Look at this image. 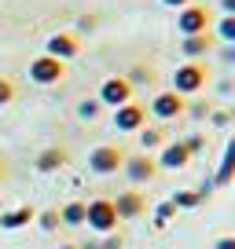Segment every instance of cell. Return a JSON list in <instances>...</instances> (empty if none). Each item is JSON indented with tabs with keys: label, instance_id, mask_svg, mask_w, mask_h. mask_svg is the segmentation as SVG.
Masks as SVG:
<instances>
[{
	"label": "cell",
	"instance_id": "obj_15",
	"mask_svg": "<svg viewBox=\"0 0 235 249\" xmlns=\"http://www.w3.org/2000/svg\"><path fill=\"white\" fill-rule=\"evenodd\" d=\"M66 161H70V150L66 147H44L33 165H37V172H59Z\"/></svg>",
	"mask_w": 235,
	"mask_h": 249
},
{
	"label": "cell",
	"instance_id": "obj_3",
	"mask_svg": "<svg viewBox=\"0 0 235 249\" xmlns=\"http://www.w3.org/2000/svg\"><path fill=\"white\" fill-rule=\"evenodd\" d=\"M184 110H188V99H184V95H176L173 88H165V92H158L155 99H151L147 114L155 117L158 124H165V121H173V117H180Z\"/></svg>",
	"mask_w": 235,
	"mask_h": 249
},
{
	"label": "cell",
	"instance_id": "obj_28",
	"mask_svg": "<svg viewBox=\"0 0 235 249\" xmlns=\"http://www.w3.org/2000/svg\"><path fill=\"white\" fill-rule=\"evenodd\" d=\"M210 121L217 128H224V124H232V110H210Z\"/></svg>",
	"mask_w": 235,
	"mask_h": 249
},
{
	"label": "cell",
	"instance_id": "obj_22",
	"mask_svg": "<svg viewBox=\"0 0 235 249\" xmlns=\"http://www.w3.org/2000/svg\"><path fill=\"white\" fill-rule=\"evenodd\" d=\"M173 216H176V205H173V202H158V209H155V227L162 231Z\"/></svg>",
	"mask_w": 235,
	"mask_h": 249
},
{
	"label": "cell",
	"instance_id": "obj_31",
	"mask_svg": "<svg viewBox=\"0 0 235 249\" xmlns=\"http://www.w3.org/2000/svg\"><path fill=\"white\" fill-rule=\"evenodd\" d=\"M220 11H224V15H235V0H220Z\"/></svg>",
	"mask_w": 235,
	"mask_h": 249
},
{
	"label": "cell",
	"instance_id": "obj_17",
	"mask_svg": "<svg viewBox=\"0 0 235 249\" xmlns=\"http://www.w3.org/2000/svg\"><path fill=\"white\" fill-rule=\"evenodd\" d=\"M140 143H143V150H162L165 147V128L162 124H143L140 128Z\"/></svg>",
	"mask_w": 235,
	"mask_h": 249
},
{
	"label": "cell",
	"instance_id": "obj_8",
	"mask_svg": "<svg viewBox=\"0 0 235 249\" xmlns=\"http://www.w3.org/2000/svg\"><path fill=\"white\" fill-rule=\"evenodd\" d=\"M99 103L103 107H125V103H133V81L129 77H107L99 85Z\"/></svg>",
	"mask_w": 235,
	"mask_h": 249
},
{
	"label": "cell",
	"instance_id": "obj_29",
	"mask_svg": "<svg viewBox=\"0 0 235 249\" xmlns=\"http://www.w3.org/2000/svg\"><path fill=\"white\" fill-rule=\"evenodd\" d=\"M213 249H235V234H220Z\"/></svg>",
	"mask_w": 235,
	"mask_h": 249
},
{
	"label": "cell",
	"instance_id": "obj_5",
	"mask_svg": "<svg viewBox=\"0 0 235 249\" xmlns=\"http://www.w3.org/2000/svg\"><path fill=\"white\" fill-rule=\"evenodd\" d=\"M66 77V62L52 59V55H37L30 62V81L33 85H59Z\"/></svg>",
	"mask_w": 235,
	"mask_h": 249
},
{
	"label": "cell",
	"instance_id": "obj_13",
	"mask_svg": "<svg viewBox=\"0 0 235 249\" xmlns=\"http://www.w3.org/2000/svg\"><path fill=\"white\" fill-rule=\"evenodd\" d=\"M235 183V136L224 143V154H220V165L213 172V187H232Z\"/></svg>",
	"mask_w": 235,
	"mask_h": 249
},
{
	"label": "cell",
	"instance_id": "obj_26",
	"mask_svg": "<svg viewBox=\"0 0 235 249\" xmlns=\"http://www.w3.org/2000/svg\"><path fill=\"white\" fill-rule=\"evenodd\" d=\"M210 110H213V107H210L206 99H195L188 110H184V114H191V117H210Z\"/></svg>",
	"mask_w": 235,
	"mask_h": 249
},
{
	"label": "cell",
	"instance_id": "obj_4",
	"mask_svg": "<svg viewBox=\"0 0 235 249\" xmlns=\"http://www.w3.org/2000/svg\"><path fill=\"white\" fill-rule=\"evenodd\" d=\"M125 165V154H121V147H114V143H103V147H96L92 154H88V169L96 172V176H110V172H118Z\"/></svg>",
	"mask_w": 235,
	"mask_h": 249
},
{
	"label": "cell",
	"instance_id": "obj_1",
	"mask_svg": "<svg viewBox=\"0 0 235 249\" xmlns=\"http://www.w3.org/2000/svg\"><path fill=\"white\" fill-rule=\"evenodd\" d=\"M85 227H92L96 234H114L118 227H121L114 202H110V198H92V202H85Z\"/></svg>",
	"mask_w": 235,
	"mask_h": 249
},
{
	"label": "cell",
	"instance_id": "obj_34",
	"mask_svg": "<svg viewBox=\"0 0 235 249\" xmlns=\"http://www.w3.org/2000/svg\"><path fill=\"white\" fill-rule=\"evenodd\" d=\"M59 249H81V246H59Z\"/></svg>",
	"mask_w": 235,
	"mask_h": 249
},
{
	"label": "cell",
	"instance_id": "obj_23",
	"mask_svg": "<svg viewBox=\"0 0 235 249\" xmlns=\"http://www.w3.org/2000/svg\"><path fill=\"white\" fill-rule=\"evenodd\" d=\"M217 37L228 40V44H235V15H224V18L217 22Z\"/></svg>",
	"mask_w": 235,
	"mask_h": 249
},
{
	"label": "cell",
	"instance_id": "obj_33",
	"mask_svg": "<svg viewBox=\"0 0 235 249\" xmlns=\"http://www.w3.org/2000/svg\"><path fill=\"white\" fill-rule=\"evenodd\" d=\"M228 59H235V44H232V52H228Z\"/></svg>",
	"mask_w": 235,
	"mask_h": 249
},
{
	"label": "cell",
	"instance_id": "obj_16",
	"mask_svg": "<svg viewBox=\"0 0 235 249\" xmlns=\"http://www.w3.org/2000/svg\"><path fill=\"white\" fill-rule=\"evenodd\" d=\"M210 48H213V33H195V37H184L180 52H184V59H195L198 62Z\"/></svg>",
	"mask_w": 235,
	"mask_h": 249
},
{
	"label": "cell",
	"instance_id": "obj_14",
	"mask_svg": "<svg viewBox=\"0 0 235 249\" xmlns=\"http://www.w3.org/2000/svg\"><path fill=\"white\" fill-rule=\"evenodd\" d=\"M33 220H37V209H33V205H15V209L0 213V227H4V231H19V227L33 224Z\"/></svg>",
	"mask_w": 235,
	"mask_h": 249
},
{
	"label": "cell",
	"instance_id": "obj_7",
	"mask_svg": "<svg viewBox=\"0 0 235 249\" xmlns=\"http://www.w3.org/2000/svg\"><path fill=\"white\" fill-rule=\"evenodd\" d=\"M44 55H52V59L66 62V59H78L81 55V37L74 30H63V33H52L44 44Z\"/></svg>",
	"mask_w": 235,
	"mask_h": 249
},
{
	"label": "cell",
	"instance_id": "obj_11",
	"mask_svg": "<svg viewBox=\"0 0 235 249\" xmlns=\"http://www.w3.org/2000/svg\"><path fill=\"white\" fill-rule=\"evenodd\" d=\"M125 176L133 179V183H147V179H155L158 176V161L151 154H133V158H125Z\"/></svg>",
	"mask_w": 235,
	"mask_h": 249
},
{
	"label": "cell",
	"instance_id": "obj_6",
	"mask_svg": "<svg viewBox=\"0 0 235 249\" xmlns=\"http://www.w3.org/2000/svg\"><path fill=\"white\" fill-rule=\"evenodd\" d=\"M176 30H180L184 37L210 33V8H202V4H188V8H180V15H176Z\"/></svg>",
	"mask_w": 235,
	"mask_h": 249
},
{
	"label": "cell",
	"instance_id": "obj_27",
	"mask_svg": "<svg viewBox=\"0 0 235 249\" xmlns=\"http://www.w3.org/2000/svg\"><path fill=\"white\" fill-rule=\"evenodd\" d=\"M184 147H188L191 158H195V154H202V150H206V140H202V136H184Z\"/></svg>",
	"mask_w": 235,
	"mask_h": 249
},
{
	"label": "cell",
	"instance_id": "obj_32",
	"mask_svg": "<svg viewBox=\"0 0 235 249\" xmlns=\"http://www.w3.org/2000/svg\"><path fill=\"white\" fill-rule=\"evenodd\" d=\"M0 183H4V161H0Z\"/></svg>",
	"mask_w": 235,
	"mask_h": 249
},
{
	"label": "cell",
	"instance_id": "obj_19",
	"mask_svg": "<svg viewBox=\"0 0 235 249\" xmlns=\"http://www.w3.org/2000/svg\"><path fill=\"white\" fill-rule=\"evenodd\" d=\"M169 202L176 205V209H198V205H202L206 198H202V191H188V187H184V191H176V195H173Z\"/></svg>",
	"mask_w": 235,
	"mask_h": 249
},
{
	"label": "cell",
	"instance_id": "obj_9",
	"mask_svg": "<svg viewBox=\"0 0 235 249\" xmlns=\"http://www.w3.org/2000/svg\"><path fill=\"white\" fill-rule=\"evenodd\" d=\"M147 107H143V103H125V107H118L114 110V128L118 132H140L143 124H147Z\"/></svg>",
	"mask_w": 235,
	"mask_h": 249
},
{
	"label": "cell",
	"instance_id": "obj_2",
	"mask_svg": "<svg viewBox=\"0 0 235 249\" xmlns=\"http://www.w3.org/2000/svg\"><path fill=\"white\" fill-rule=\"evenodd\" d=\"M206 77H210V70H206L202 62H195V59H188V62H180L176 70H173V92L176 95H198L206 88Z\"/></svg>",
	"mask_w": 235,
	"mask_h": 249
},
{
	"label": "cell",
	"instance_id": "obj_35",
	"mask_svg": "<svg viewBox=\"0 0 235 249\" xmlns=\"http://www.w3.org/2000/svg\"><path fill=\"white\" fill-rule=\"evenodd\" d=\"M232 117H235V103H232Z\"/></svg>",
	"mask_w": 235,
	"mask_h": 249
},
{
	"label": "cell",
	"instance_id": "obj_18",
	"mask_svg": "<svg viewBox=\"0 0 235 249\" xmlns=\"http://www.w3.org/2000/svg\"><path fill=\"white\" fill-rule=\"evenodd\" d=\"M59 216H63V227H85V202H66Z\"/></svg>",
	"mask_w": 235,
	"mask_h": 249
},
{
	"label": "cell",
	"instance_id": "obj_30",
	"mask_svg": "<svg viewBox=\"0 0 235 249\" xmlns=\"http://www.w3.org/2000/svg\"><path fill=\"white\" fill-rule=\"evenodd\" d=\"M162 4H165V8H176V11H180V8H188V4H195V0H162Z\"/></svg>",
	"mask_w": 235,
	"mask_h": 249
},
{
	"label": "cell",
	"instance_id": "obj_25",
	"mask_svg": "<svg viewBox=\"0 0 235 249\" xmlns=\"http://www.w3.org/2000/svg\"><path fill=\"white\" fill-rule=\"evenodd\" d=\"M85 249H121V231L99 234V242H92V246H85Z\"/></svg>",
	"mask_w": 235,
	"mask_h": 249
},
{
	"label": "cell",
	"instance_id": "obj_12",
	"mask_svg": "<svg viewBox=\"0 0 235 249\" xmlns=\"http://www.w3.org/2000/svg\"><path fill=\"white\" fill-rule=\"evenodd\" d=\"M158 165H162V169H188V165H191V150L184 147V140H173V143L162 147Z\"/></svg>",
	"mask_w": 235,
	"mask_h": 249
},
{
	"label": "cell",
	"instance_id": "obj_20",
	"mask_svg": "<svg viewBox=\"0 0 235 249\" xmlns=\"http://www.w3.org/2000/svg\"><path fill=\"white\" fill-rule=\"evenodd\" d=\"M37 227H40V231H59V227H63V216H59V209L37 213Z\"/></svg>",
	"mask_w": 235,
	"mask_h": 249
},
{
	"label": "cell",
	"instance_id": "obj_24",
	"mask_svg": "<svg viewBox=\"0 0 235 249\" xmlns=\"http://www.w3.org/2000/svg\"><path fill=\"white\" fill-rule=\"evenodd\" d=\"M15 95H19L15 81H11V77H0V107H8V103H15Z\"/></svg>",
	"mask_w": 235,
	"mask_h": 249
},
{
	"label": "cell",
	"instance_id": "obj_21",
	"mask_svg": "<svg viewBox=\"0 0 235 249\" xmlns=\"http://www.w3.org/2000/svg\"><path fill=\"white\" fill-rule=\"evenodd\" d=\"M99 110H103L99 99H81V103H78V117H81V121H96V117H99Z\"/></svg>",
	"mask_w": 235,
	"mask_h": 249
},
{
	"label": "cell",
	"instance_id": "obj_10",
	"mask_svg": "<svg viewBox=\"0 0 235 249\" xmlns=\"http://www.w3.org/2000/svg\"><path fill=\"white\" fill-rule=\"evenodd\" d=\"M110 202H114L118 220H121V224H125V220H136V216H143V213H147V195H140V191H133V187H129L125 195L110 198Z\"/></svg>",
	"mask_w": 235,
	"mask_h": 249
}]
</instances>
